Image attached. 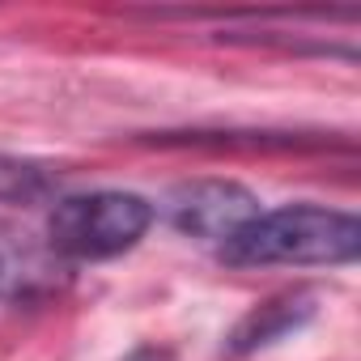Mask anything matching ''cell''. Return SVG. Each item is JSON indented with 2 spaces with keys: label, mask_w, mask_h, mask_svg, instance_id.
I'll list each match as a JSON object with an SVG mask.
<instances>
[{
  "label": "cell",
  "mask_w": 361,
  "mask_h": 361,
  "mask_svg": "<svg viewBox=\"0 0 361 361\" xmlns=\"http://www.w3.org/2000/svg\"><path fill=\"white\" fill-rule=\"evenodd\" d=\"M361 251V226L348 213L319 209V204H285L272 213H259L251 226H243L230 243L217 247V255L234 268H319V264H353Z\"/></svg>",
  "instance_id": "6da1fadb"
},
{
  "label": "cell",
  "mask_w": 361,
  "mask_h": 361,
  "mask_svg": "<svg viewBox=\"0 0 361 361\" xmlns=\"http://www.w3.org/2000/svg\"><path fill=\"white\" fill-rule=\"evenodd\" d=\"M153 204L132 192H90L68 196L51 209L47 247L64 259H111L145 238Z\"/></svg>",
  "instance_id": "7a4b0ae2"
},
{
  "label": "cell",
  "mask_w": 361,
  "mask_h": 361,
  "mask_svg": "<svg viewBox=\"0 0 361 361\" xmlns=\"http://www.w3.org/2000/svg\"><path fill=\"white\" fill-rule=\"evenodd\" d=\"M259 217V200L226 178H200V183H183L170 196V221L178 234L209 238V243H230L243 226Z\"/></svg>",
  "instance_id": "3957f363"
},
{
  "label": "cell",
  "mask_w": 361,
  "mask_h": 361,
  "mask_svg": "<svg viewBox=\"0 0 361 361\" xmlns=\"http://www.w3.org/2000/svg\"><path fill=\"white\" fill-rule=\"evenodd\" d=\"M60 276V255L39 247L30 234L0 221V298H35L47 293Z\"/></svg>",
  "instance_id": "277c9868"
},
{
  "label": "cell",
  "mask_w": 361,
  "mask_h": 361,
  "mask_svg": "<svg viewBox=\"0 0 361 361\" xmlns=\"http://www.w3.org/2000/svg\"><path fill=\"white\" fill-rule=\"evenodd\" d=\"M314 319V298L310 293H285V298H272L264 306H255L230 336V353L247 357L255 348H268L276 340H285L289 331L306 327Z\"/></svg>",
  "instance_id": "5b68a950"
},
{
  "label": "cell",
  "mask_w": 361,
  "mask_h": 361,
  "mask_svg": "<svg viewBox=\"0 0 361 361\" xmlns=\"http://www.w3.org/2000/svg\"><path fill=\"white\" fill-rule=\"evenodd\" d=\"M39 192H43V174L39 170L0 157V200H30Z\"/></svg>",
  "instance_id": "8992f818"
}]
</instances>
